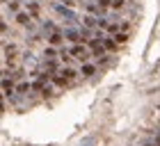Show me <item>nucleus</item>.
<instances>
[{
    "label": "nucleus",
    "instance_id": "nucleus-1",
    "mask_svg": "<svg viewBox=\"0 0 160 146\" xmlns=\"http://www.w3.org/2000/svg\"><path fill=\"white\" fill-rule=\"evenodd\" d=\"M53 9H55L57 16H62L69 25H76V23H78V14H76L73 9H71V7L62 5V2H55V5H53Z\"/></svg>",
    "mask_w": 160,
    "mask_h": 146
},
{
    "label": "nucleus",
    "instance_id": "nucleus-2",
    "mask_svg": "<svg viewBox=\"0 0 160 146\" xmlns=\"http://www.w3.org/2000/svg\"><path fill=\"white\" fill-rule=\"evenodd\" d=\"M69 53L76 57L78 62H89V57H92V50H89V46H82V43H73V46L69 48Z\"/></svg>",
    "mask_w": 160,
    "mask_h": 146
},
{
    "label": "nucleus",
    "instance_id": "nucleus-3",
    "mask_svg": "<svg viewBox=\"0 0 160 146\" xmlns=\"http://www.w3.org/2000/svg\"><path fill=\"white\" fill-rule=\"evenodd\" d=\"M64 36H67L71 43H80V41L85 39V34L80 32L78 27H67V30H64Z\"/></svg>",
    "mask_w": 160,
    "mask_h": 146
},
{
    "label": "nucleus",
    "instance_id": "nucleus-4",
    "mask_svg": "<svg viewBox=\"0 0 160 146\" xmlns=\"http://www.w3.org/2000/svg\"><path fill=\"white\" fill-rule=\"evenodd\" d=\"M32 21H34V16H32L30 12H18V14H16V23H18V25H23V27H28V25L32 23Z\"/></svg>",
    "mask_w": 160,
    "mask_h": 146
},
{
    "label": "nucleus",
    "instance_id": "nucleus-5",
    "mask_svg": "<svg viewBox=\"0 0 160 146\" xmlns=\"http://www.w3.org/2000/svg\"><path fill=\"white\" fill-rule=\"evenodd\" d=\"M98 23H101V18L94 16V14H85V16H82V25L89 27V30H92V27H98Z\"/></svg>",
    "mask_w": 160,
    "mask_h": 146
},
{
    "label": "nucleus",
    "instance_id": "nucleus-6",
    "mask_svg": "<svg viewBox=\"0 0 160 146\" xmlns=\"http://www.w3.org/2000/svg\"><path fill=\"white\" fill-rule=\"evenodd\" d=\"M64 39H67V36H64V32H62V30L50 32V34H48V43H50V46H60V43H62Z\"/></svg>",
    "mask_w": 160,
    "mask_h": 146
},
{
    "label": "nucleus",
    "instance_id": "nucleus-7",
    "mask_svg": "<svg viewBox=\"0 0 160 146\" xmlns=\"http://www.w3.org/2000/svg\"><path fill=\"white\" fill-rule=\"evenodd\" d=\"M25 12H30L32 16H39L41 14V5L34 2V0H30V2H25Z\"/></svg>",
    "mask_w": 160,
    "mask_h": 146
},
{
    "label": "nucleus",
    "instance_id": "nucleus-8",
    "mask_svg": "<svg viewBox=\"0 0 160 146\" xmlns=\"http://www.w3.org/2000/svg\"><path fill=\"white\" fill-rule=\"evenodd\" d=\"M105 53H108L105 46H98V48H94V50H92V57H94L96 62H105Z\"/></svg>",
    "mask_w": 160,
    "mask_h": 146
},
{
    "label": "nucleus",
    "instance_id": "nucleus-9",
    "mask_svg": "<svg viewBox=\"0 0 160 146\" xmlns=\"http://www.w3.org/2000/svg\"><path fill=\"white\" fill-rule=\"evenodd\" d=\"M103 46H105V50H110V53H112V50L119 48V43H117L114 36H105V39H103Z\"/></svg>",
    "mask_w": 160,
    "mask_h": 146
},
{
    "label": "nucleus",
    "instance_id": "nucleus-10",
    "mask_svg": "<svg viewBox=\"0 0 160 146\" xmlns=\"http://www.w3.org/2000/svg\"><path fill=\"white\" fill-rule=\"evenodd\" d=\"M18 5H21V0H7L5 2V7L9 12H14V14H18Z\"/></svg>",
    "mask_w": 160,
    "mask_h": 146
},
{
    "label": "nucleus",
    "instance_id": "nucleus-11",
    "mask_svg": "<svg viewBox=\"0 0 160 146\" xmlns=\"http://www.w3.org/2000/svg\"><path fill=\"white\" fill-rule=\"evenodd\" d=\"M94 71H96V69H94V64L85 62V64H82V69H80V75H92Z\"/></svg>",
    "mask_w": 160,
    "mask_h": 146
},
{
    "label": "nucleus",
    "instance_id": "nucleus-12",
    "mask_svg": "<svg viewBox=\"0 0 160 146\" xmlns=\"http://www.w3.org/2000/svg\"><path fill=\"white\" fill-rule=\"evenodd\" d=\"M30 89H32V85H30V82H21V85L16 87V94H21V96H25V94L30 91Z\"/></svg>",
    "mask_w": 160,
    "mask_h": 146
},
{
    "label": "nucleus",
    "instance_id": "nucleus-13",
    "mask_svg": "<svg viewBox=\"0 0 160 146\" xmlns=\"http://www.w3.org/2000/svg\"><path fill=\"white\" fill-rule=\"evenodd\" d=\"M43 57H46V60H53V57H60V55H57V50L53 46H48V48H43Z\"/></svg>",
    "mask_w": 160,
    "mask_h": 146
},
{
    "label": "nucleus",
    "instance_id": "nucleus-14",
    "mask_svg": "<svg viewBox=\"0 0 160 146\" xmlns=\"http://www.w3.org/2000/svg\"><path fill=\"white\" fill-rule=\"evenodd\" d=\"M94 144H96V137H94V135H89V137H85V139L80 142L78 146H94Z\"/></svg>",
    "mask_w": 160,
    "mask_h": 146
},
{
    "label": "nucleus",
    "instance_id": "nucleus-15",
    "mask_svg": "<svg viewBox=\"0 0 160 146\" xmlns=\"http://www.w3.org/2000/svg\"><path fill=\"white\" fill-rule=\"evenodd\" d=\"M114 39H117V43H126V41H128V36L123 34V32H117V34H114Z\"/></svg>",
    "mask_w": 160,
    "mask_h": 146
},
{
    "label": "nucleus",
    "instance_id": "nucleus-16",
    "mask_svg": "<svg viewBox=\"0 0 160 146\" xmlns=\"http://www.w3.org/2000/svg\"><path fill=\"white\" fill-rule=\"evenodd\" d=\"M2 2H7V0H2Z\"/></svg>",
    "mask_w": 160,
    "mask_h": 146
}]
</instances>
